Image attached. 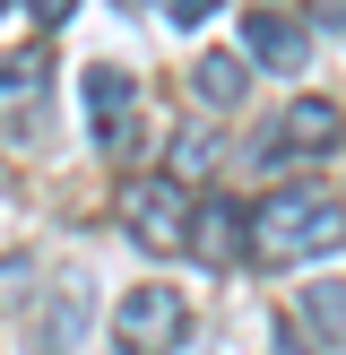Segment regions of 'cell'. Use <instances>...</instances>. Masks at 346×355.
<instances>
[{
	"instance_id": "8992f818",
	"label": "cell",
	"mask_w": 346,
	"mask_h": 355,
	"mask_svg": "<svg viewBox=\"0 0 346 355\" xmlns=\"http://www.w3.org/2000/svg\"><path fill=\"white\" fill-rule=\"evenodd\" d=\"M44 78H52V52L26 44V52H0V130H26L44 113Z\"/></svg>"
},
{
	"instance_id": "4fadbf2b",
	"label": "cell",
	"mask_w": 346,
	"mask_h": 355,
	"mask_svg": "<svg viewBox=\"0 0 346 355\" xmlns=\"http://www.w3.org/2000/svg\"><path fill=\"white\" fill-rule=\"evenodd\" d=\"M303 17L311 26H346V0H303Z\"/></svg>"
},
{
	"instance_id": "3957f363",
	"label": "cell",
	"mask_w": 346,
	"mask_h": 355,
	"mask_svg": "<svg viewBox=\"0 0 346 355\" xmlns=\"http://www.w3.org/2000/svg\"><path fill=\"white\" fill-rule=\"evenodd\" d=\"M182 338H190V304L173 286H130L113 304V347L121 355H173Z\"/></svg>"
},
{
	"instance_id": "7a4b0ae2",
	"label": "cell",
	"mask_w": 346,
	"mask_h": 355,
	"mask_svg": "<svg viewBox=\"0 0 346 355\" xmlns=\"http://www.w3.org/2000/svg\"><path fill=\"white\" fill-rule=\"evenodd\" d=\"M190 200H199V191H182L173 173H138V182L113 191V217H121V234H130L138 252H182V234H190Z\"/></svg>"
},
{
	"instance_id": "6da1fadb",
	"label": "cell",
	"mask_w": 346,
	"mask_h": 355,
	"mask_svg": "<svg viewBox=\"0 0 346 355\" xmlns=\"http://www.w3.org/2000/svg\"><path fill=\"white\" fill-rule=\"evenodd\" d=\"M338 234H346V200L320 191V182H286V191H268V200L251 208V252H260V269L311 260V252H329Z\"/></svg>"
},
{
	"instance_id": "277c9868",
	"label": "cell",
	"mask_w": 346,
	"mask_h": 355,
	"mask_svg": "<svg viewBox=\"0 0 346 355\" xmlns=\"http://www.w3.org/2000/svg\"><path fill=\"white\" fill-rule=\"evenodd\" d=\"M242 243H251L242 200H234V191H199V200H190V234H182V252L199 260V269H234Z\"/></svg>"
},
{
	"instance_id": "5b68a950",
	"label": "cell",
	"mask_w": 346,
	"mask_h": 355,
	"mask_svg": "<svg viewBox=\"0 0 346 355\" xmlns=\"http://www.w3.org/2000/svg\"><path fill=\"white\" fill-rule=\"evenodd\" d=\"M130 104H138V78H130V69H113V61L86 69V121H95V148H104V156H130V148H138Z\"/></svg>"
},
{
	"instance_id": "9c48e42d",
	"label": "cell",
	"mask_w": 346,
	"mask_h": 355,
	"mask_svg": "<svg viewBox=\"0 0 346 355\" xmlns=\"http://www.w3.org/2000/svg\"><path fill=\"white\" fill-rule=\"evenodd\" d=\"M294 321H303L320 347H346V277H320V286H303V295H294Z\"/></svg>"
},
{
	"instance_id": "52a82bcc",
	"label": "cell",
	"mask_w": 346,
	"mask_h": 355,
	"mask_svg": "<svg viewBox=\"0 0 346 355\" xmlns=\"http://www.w3.org/2000/svg\"><path fill=\"white\" fill-rule=\"evenodd\" d=\"M338 130H346V121H338V104H320V96H311V104H294V113L277 121L268 139H260V156H268V165H277V156H329V148H338Z\"/></svg>"
},
{
	"instance_id": "8fae6325",
	"label": "cell",
	"mask_w": 346,
	"mask_h": 355,
	"mask_svg": "<svg viewBox=\"0 0 346 355\" xmlns=\"http://www.w3.org/2000/svg\"><path fill=\"white\" fill-rule=\"evenodd\" d=\"M156 9H165V17H173V26H199V17H217V9H225V0H156Z\"/></svg>"
},
{
	"instance_id": "7c38bea8",
	"label": "cell",
	"mask_w": 346,
	"mask_h": 355,
	"mask_svg": "<svg viewBox=\"0 0 346 355\" xmlns=\"http://www.w3.org/2000/svg\"><path fill=\"white\" fill-rule=\"evenodd\" d=\"M35 9V26H69V17H78V0H26Z\"/></svg>"
},
{
	"instance_id": "ba28073f",
	"label": "cell",
	"mask_w": 346,
	"mask_h": 355,
	"mask_svg": "<svg viewBox=\"0 0 346 355\" xmlns=\"http://www.w3.org/2000/svg\"><path fill=\"white\" fill-rule=\"evenodd\" d=\"M242 44H251L260 69H303L311 61V35L294 26V17H277V9H251V17H242Z\"/></svg>"
},
{
	"instance_id": "30bf717a",
	"label": "cell",
	"mask_w": 346,
	"mask_h": 355,
	"mask_svg": "<svg viewBox=\"0 0 346 355\" xmlns=\"http://www.w3.org/2000/svg\"><path fill=\"white\" fill-rule=\"evenodd\" d=\"M190 87H199V104H242L251 69H242V52H208V61L190 69Z\"/></svg>"
}]
</instances>
